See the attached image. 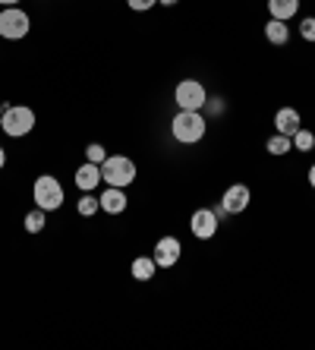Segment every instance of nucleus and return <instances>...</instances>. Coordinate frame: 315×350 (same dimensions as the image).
<instances>
[{"mask_svg": "<svg viewBox=\"0 0 315 350\" xmlns=\"http://www.w3.org/2000/svg\"><path fill=\"white\" fill-rule=\"evenodd\" d=\"M154 271H158V265H154L152 256H139V259H133V265H130V275L136 278L139 284H146V281H152Z\"/></svg>", "mask_w": 315, "mask_h": 350, "instance_id": "15", "label": "nucleus"}, {"mask_svg": "<svg viewBox=\"0 0 315 350\" xmlns=\"http://www.w3.org/2000/svg\"><path fill=\"white\" fill-rule=\"evenodd\" d=\"M23 228L29 230V234H41V230L48 228V212L35 205L32 212H29V215H25V218H23Z\"/></svg>", "mask_w": 315, "mask_h": 350, "instance_id": "16", "label": "nucleus"}, {"mask_svg": "<svg viewBox=\"0 0 315 350\" xmlns=\"http://www.w3.org/2000/svg\"><path fill=\"white\" fill-rule=\"evenodd\" d=\"M158 0H126V7L133 10V13H146V10H152Z\"/></svg>", "mask_w": 315, "mask_h": 350, "instance_id": "22", "label": "nucleus"}, {"mask_svg": "<svg viewBox=\"0 0 315 350\" xmlns=\"http://www.w3.org/2000/svg\"><path fill=\"white\" fill-rule=\"evenodd\" d=\"M312 148H315V133L306 130V126H299L293 133V152H312Z\"/></svg>", "mask_w": 315, "mask_h": 350, "instance_id": "19", "label": "nucleus"}, {"mask_svg": "<svg viewBox=\"0 0 315 350\" xmlns=\"http://www.w3.org/2000/svg\"><path fill=\"white\" fill-rule=\"evenodd\" d=\"M309 187L315 189V164H312V167H309Z\"/></svg>", "mask_w": 315, "mask_h": 350, "instance_id": "25", "label": "nucleus"}, {"mask_svg": "<svg viewBox=\"0 0 315 350\" xmlns=\"http://www.w3.org/2000/svg\"><path fill=\"white\" fill-rule=\"evenodd\" d=\"M107 158V148L101 146V142H92L89 148H85V161H92V164H101Z\"/></svg>", "mask_w": 315, "mask_h": 350, "instance_id": "20", "label": "nucleus"}, {"mask_svg": "<svg viewBox=\"0 0 315 350\" xmlns=\"http://www.w3.org/2000/svg\"><path fill=\"white\" fill-rule=\"evenodd\" d=\"M174 101H177L180 111H202L205 101H208V89L199 79H183L174 89Z\"/></svg>", "mask_w": 315, "mask_h": 350, "instance_id": "6", "label": "nucleus"}, {"mask_svg": "<svg viewBox=\"0 0 315 350\" xmlns=\"http://www.w3.org/2000/svg\"><path fill=\"white\" fill-rule=\"evenodd\" d=\"M299 38L303 41H315V16H306L299 23Z\"/></svg>", "mask_w": 315, "mask_h": 350, "instance_id": "21", "label": "nucleus"}, {"mask_svg": "<svg viewBox=\"0 0 315 350\" xmlns=\"http://www.w3.org/2000/svg\"><path fill=\"white\" fill-rule=\"evenodd\" d=\"M0 117H3V101H0Z\"/></svg>", "mask_w": 315, "mask_h": 350, "instance_id": "28", "label": "nucleus"}, {"mask_svg": "<svg viewBox=\"0 0 315 350\" xmlns=\"http://www.w3.org/2000/svg\"><path fill=\"white\" fill-rule=\"evenodd\" d=\"M299 126H303V117H299L297 107H281L275 114V130L284 133V136H293Z\"/></svg>", "mask_w": 315, "mask_h": 350, "instance_id": "12", "label": "nucleus"}, {"mask_svg": "<svg viewBox=\"0 0 315 350\" xmlns=\"http://www.w3.org/2000/svg\"><path fill=\"white\" fill-rule=\"evenodd\" d=\"M268 13H271V19L290 23L299 13V0H268Z\"/></svg>", "mask_w": 315, "mask_h": 350, "instance_id": "14", "label": "nucleus"}, {"mask_svg": "<svg viewBox=\"0 0 315 350\" xmlns=\"http://www.w3.org/2000/svg\"><path fill=\"white\" fill-rule=\"evenodd\" d=\"M76 212H79L82 218H92V215H98V212H101V202H98V196L82 193L79 202H76Z\"/></svg>", "mask_w": 315, "mask_h": 350, "instance_id": "18", "label": "nucleus"}, {"mask_svg": "<svg viewBox=\"0 0 315 350\" xmlns=\"http://www.w3.org/2000/svg\"><path fill=\"white\" fill-rule=\"evenodd\" d=\"M3 167H7V148L0 146V171H3Z\"/></svg>", "mask_w": 315, "mask_h": 350, "instance_id": "24", "label": "nucleus"}, {"mask_svg": "<svg viewBox=\"0 0 315 350\" xmlns=\"http://www.w3.org/2000/svg\"><path fill=\"white\" fill-rule=\"evenodd\" d=\"M35 123H38V117H35L32 107H25V105H10V107H3V117H0V130L7 133V136H13V139H23V136H29V133L35 130Z\"/></svg>", "mask_w": 315, "mask_h": 350, "instance_id": "3", "label": "nucleus"}, {"mask_svg": "<svg viewBox=\"0 0 315 350\" xmlns=\"http://www.w3.org/2000/svg\"><path fill=\"white\" fill-rule=\"evenodd\" d=\"M218 212H211V208H195L193 218H189V230H193L195 240H211L218 234Z\"/></svg>", "mask_w": 315, "mask_h": 350, "instance_id": "9", "label": "nucleus"}, {"mask_svg": "<svg viewBox=\"0 0 315 350\" xmlns=\"http://www.w3.org/2000/svg\"><path fill=\"white\" fill-rule=\"evenodd\" d=\"M152 259H154V265H158V269H174V265L183 259V243H180L174 234L161 237V240L154 243Z\"/></svg>", "mask_w": 315, "mask_h": 350, "instance_id": "7", "label": "nucleus"}, {"mask_svg": "<svg viewBox=\"0 0 315 350\" xmlns=\"http://www.w3.org/2000/svg\"><path fill=\"white\" fill-rule=\"evenodd\" d=\"M19 0H0V7H16Z\"/></svg>", "mask_w": 315, "mask_h": 350, "instance_id": "26", "label": "nucleus"}, {"mask_svg": "<svg viewBox=\"0 0 315 350\" xmlns=\"http://www.w3.org/2000/svg\"><path fill=\"white\" fill-rule=\"evenodd\" d=\"M205 133H208V120L202 117V111H177L170 120V136L177 139L180 146L202 142Z\"/></svg>", "mask_w": 315, "mask_h": 350, "instance_id": "1", "label": "nucleus"}, {"mask_svg": "<svg viewBox=\"0 0 315 350\" xmlns=\"http://www.w3.org/2000/svg\"><path fill=\"white\" fill-rule=\"evenodd\" d=\"M29 32H32V16L19 7H3V13H0V38L23 41Z\"/></svg>", "mask_w": 315, "mask_h": 350, "instance_id": "5", "label": "nucleus"}, {"mask_svg": "<svg viewBox=\"0 0 315 350\" xmlns=\"http://www.w3.org/2000/svg\"><path fill=\"white\" fill-rule=\"evenodd\" d=\"M98 202H101V212L123 215L126 212V205H130V199H126V193H123L120 187H105V193L98 196Z\"/></svg>", "mask_w": 315, "mask_h": 350, "instance_id": "10", "label": "nucleus"}, {"mask_svg": "<svg viewBox=\"0 0 315 350\" xmlns=\"http://www.w3.org/2000/svg\"><path fill=\"white\" fill-rule=\"evenodd\" d=\"M136 161L126 155H107L105 161H101V183L105 187H120L126 189L136 180Z\"/></svg>", "mask_w": 315, "mask_h": 350, "instance_id": "2", "label": "nucleus"}, {"mask_svg": "<svg viewBox=\"0 0 315 350\" xmlns=\"http://www.w3.org/2000/svg\"><path fill=\"white\" fill-rule=\"evenodd\" d=\"M73 180H76V187H79V193H92L101 183V164H92V161L79 164Z\"/></svg>", "mask_w": 315, "mask_h": 350, "instance_id": "11", "label": "nucleus"}, {"mask_svg": "<svg viewBox=\"0 0 315 350\" xmlns=\"http://www.w3.org/2000/svg\"><path fill=\"white\" fill-rule=\"evenodd\" d=\"M252 202V193L246 183H234V187H227L224 196H221V212L224 215H243L249 208Z\"/></svg>", "mask_w": 315, "mask_h": 350, "instance_id": "8", "label": "nucleus"}, {"mask_svg": "<svg viewBox=\"0 0 315 350\" xmlns=\"http://www.w3.org/2000/svg\"><path fill=\"white\" fill-rule=\"evenodd\" d=\"M158 3H161V7H174V3H177V0H158Z\"/></svg>", "mask_w": 315, "mask_h": 350, "instance_id": "27", "label": "nucleus"}, {"mask_svg": "<svg viewBox=\"0 0 315 350\" xmlns=\"http://www.w3.org/2000/svg\"><path fill=\"white\" fill-rule=\"evenodd\" d=\"M265 41L275 44V48H284L290 41V25L281 23V19H268L265 23Z\"/></svg>", "mask_w": 315, "mask_h": 350, "instance_id": "13", "label": "nucleus"}, {"mask_svg": "<svg viewBox=\"0 0 315 350\" xmlns=\"http://www.w3.org/2000/svg\"><path fill=\"white\" fill-rule=\"evenodd\" d=\"M205 107H211V114H224V101H221V98H208Z\"/></svg>", "mask_w": 315, "mask_h": 350, "instance_id": "23", "label": "nucleus"}, {"mask_svg": "<svg viewBox=\"0 0 315 350\" xmlns=\"http://www.w3.org/2000/svg\"><path fill=\"white\" fill-rule=\"evenodd\" d=\"M64 183L54 177V174H41V177H35L32 183V199L38 208H44V212H57L60 205H64Z\"/></svg>", "mask_w": 315, "mask_h": 350, "instance_id": "4", "label": "nucleus"}, {"mask_svg": "<svg viewBox=\"0 0 315 350\" xmlns=\"http://www.w3.org/2000/svg\"><path fill=\"white\" fill-rule=\"evenodd\" d=\"M265 148H268V155H275V158H281V155H287V152H293V136H284V133H275V136L265 142Z\"/></svg>", "mask_w": 315, "mask_h": 350, "instance_id": "17", "label": "nucleus"}]
</instances>
